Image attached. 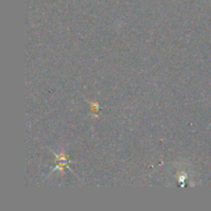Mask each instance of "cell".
I'll return each instance as SVG.
<instances>
[{"label": "cell", "mask_w": 211, "mask_h": 211, "mask_svg": "<svg viewBox=\"0 0 211 211\" xmlns=\"http://www.w3.org/2000/svg\"><path fill=\"white\" fill-rule=\"evenodd\" d=\"M90 107H91V109H92L94 112H96V111L99 110V104H98V103H91Z\"/></svg>", "instance_id": "cell-1"}]
</instances>
